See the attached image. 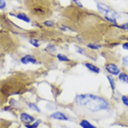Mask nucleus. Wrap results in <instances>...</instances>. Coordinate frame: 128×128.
Segmentation results:
<instances>
[{
	"label": "nucleus",
	"instance_id": "obj_6",
	"mask_svg": "<svg viewBox=\"0 0 128 128\" xmlns=\"http://www.w3.org/2000/svg\"><path fill=\"white\" fill-rule=\"evenodd\" d=\"M20 120L22 122L26 124H32V122H35V118L33 117V116H31V115H29V114L24 112V113H22L20 115Z\"/></svg>",
	"mask_w": 128,
	"mask_h": 128
},
{
	"label": "nucleus",
	"instance_id": "obj_2",
	"mask_svg": "<svg viewBox=\"0 0 128 128\" xmlns=\"http://www.w3.org/2000/svg\"><path fill=\"white\" fill-rule=\"evenodd\" d=\"M29 11L32 13L35 18L44 19L45 17H49L50 14V8L48 5H44L41 0H38L36 2H33L32 5H30L28 8Z\"/></svg>",
	"mask_w": 128,
	"mask_h": 128
},
{
	"label": "nucleus",
	"instance_id": "obj_13",
	"mask_svg": "<svg viewBox=\"0 0 128 128\" xmlns=\"http://www.w3.org/2000/svg\"><path fill=\"white\" fill-rule=\"evenodd\" d=\"M80 124L82 126V128H96L94 125H92L91 122L87 121V120H82L80 122Z\"/></svg>",
	"mask_w": 128,
	"mask_h": 128
},
{
	"label": "nucleus",
	"instance_id": "obj_24",
	"mask_svg": "<svg viewBox=\"0 0 128 128\" xmlns=\"http://www.w3.org/2000/svg\"><path fill=\"white\" fill-rule=\"evenodd\" d=\"M73 2H74L75 5H76L77 7L80 8H83V5L80 3V0H73Z\"/></svg>",
	"mask_w": 128,
	"mask_h": 128
},
{
	"label": "nucleus",
	"instance_id": "obj_4",
	"mask_svg": "<svg viewBox=\"0 0 128 128\" xmlns=\"http://www.w3.org/2000/svg\"><path fill=\"white\" fill-rule=\"evenodd\" d=\"M105 69L107 70L110 75L112 76H118V75L121 73V68L118 66L116 64L114 63H108L105 66Z\"/></svg>",
	"mask_w": 128,
	"mask_h": 128
},
{
	"label": "nucleus",
	"instance_id": "obj_22",
	"mask_svg": "<svg viewBox=\"0 0 128 128\" xmlns=\"http://www.w3.org/2000/svg\"><path fill=\"white\" fill-rule=\"evenodd\" d=\"M75 50H77V52H78L80 54H85V50H84V49H83V48H82V47H80V46H75Z\"/></svg>",
	"mask_w": 128,
	"mask_h": 128
},
{
	"label": "nucleus",
	"instance_id": "obj_1",
	"mask_svg": "<svg viewBox=\"0 0 128 128\" xmlns=\"http://www.w3.org/2000/svg\"><path fill=\"white\" fill-rule=\"evenodd\" d=\"M74 106L80 114L91 117L106 115L111 110V104L108 100L94 94H78L74 99Z\"/></svg>",
	"mask_w": 128,
	"mask_h": 128
},
{
	"label": "nucleus",
	"instance_id": "obj_12",
	"mask_svg": "<svg viewBox=\"0 0 128 128\" xmlns=\"http://www.w3.org/2000/svg\"><path fill=\"white\" fill-rule=\"evenodd\" d=\"M87 48H89L91 50H97L102 48V45H100L98 43H94V42H90L87 44Z\"/></svg>",
	"mask_w": 128,
	"mask_h": 128
},
{
	"label": "nucleus",
	"instance_id": "obj_17",
	"mask_svg": "<svg viewBox=\"0 0 128 128\" xmlns=\"http://www.w3.org/2000/svg\"><path fill=\"white\" fill-rule=\"evenodd\" d=\"M43 24L47 26V27H54L55 25V22L54 21H52V20H45L43 22Z\"/></svg>",
	"mask_w": 128,
	"mask_h": 128
},
{
	"label": "nucleus",
	"instance_id": "obj_3",
	"mask_svg": "<svg viewBox=\"0 0 128 128\" xmlns=\"http://www.w3.org/2000/svg\"><path fill=\"white\" fill-rule=\"evenodd\" d=\"M97 10L101 15H103L104 18H113L116 20H120L122 18V14L117 10H115L113 8L110 7L108 5L102 2H96Z\"/></svg>",
	"mask_w": 128,
	"mask_h": 128
},
{
	"label": "nucleus",
	"instance_id": "obj_8",
	"mask_svg": "<svg viewBox=\"0 0 128 128\" xmlns=\"http://www.w3.org/2000/svg\"><path fill=\"white\" fill-rule=\"evenodd\" d=\"M84 66H85L88 70H90V71L92 72V73H94V74H98V73H100V71H101L98 66H96L91 64V63H85V64H84Z\"/></svg>",
	"mask_w": 128,
	"mask_h": 128
},
{
	"label": "nucleus",
	"instance_id": "obj_10",
	"mask_svg": "<svg viewBox=\"0 0 128 128\" xmlns=\"http://www.w3.org/2000/svg\"><path fill=\"white\" fill-rule=\"evenodd\" d=\"M118 78H119L120 82L128 84V74L126 72H121L120 74L118 75Z\"/></svg>",
	"mask_w": 128,
	"mask_h": 128
},
{
	"label": "nucleus",
	"instance_id": "obj_21",
	"mask_svg": "<svg viewBox=\"0 0 128 128\" xmlns=\"http://www.w3.org/2000/svg\"><path fill=\"white\" fill-rule=\"evenodd\" d=\"M121 99H122V104H124V106H126V107H128V96H122Z\"/></svg>",
	"mask_w": 128,
	"mask_h": 128
},
{
	"label": "nucleus",
	"instance_id": "obj_11",
	"mask_svg": "<svg viewBox=\"0 0 128 128\" xmlns=\"http://www.w3.org/2000/svg\"><path fill=\"white\" fill-rule=\"evenodd\" d=\"M107 78L108 80V83H110V86L111 90H112V92H115V89H116V85H115V80H114L113 77H111L110 75H108L107 76Z\"/></svg>",
	"mask_w": 128,
	"mask_h": 128
},
{
	"label": "nucleus",
	"instance_id": "obj_7",
	"mask_svg": "<svg viewBox=\"0 0 128 128\" xmlns=\"http://www.w3.org/2000/svg\"><path fill=\"white\" fill-rule=\"evenodd\" d=\"M50 118L57 120V121H68V120L66 115L64 114L63 112H61V111H55L52 114H50Z\"/></svg>",
	"mask_w": 128,
	"mask_h": 128
},
{
	"label": "nucleus",
	"instance_id": "obj_15",
	"mask_svg": "<svg viewBox=\"0 0 128 128\" xmlns=\"http://www.w3.org/2000/svg\"><path fill=\"white\" fill-rule=\"evenodd\" d=\"M45 50L48 52H50V54H54V52H56V47L54 46V44H49V45L45 48Z\"/></svg>",
	"mask_w": 128,
	"mask_h": 128
},
{
	"label": "nucleus",
	"instance_id": "obj_14",
	"mask_svg": "<svg viewBox=\"0 0 128 128\" xmlns=\"http://www.w3.org/2000/svg\"><path fill=\"white\" fill-rule=\"evenodd\" d=\"M113 27H114V28L121 29V30H124V31H126V32H128V22H124V24H122L114 25Z\"/></svg>",
	"mask_w": 128,
	"mask_h": 128
},
{
	"label": "nucleus",
	"instance_id": "obj_18",
	"mask_svg": "<svg viewBox=\"0 0 128 128\" xmlns=\"http://www.w3.org/2000/svg\"><path fill=\"white\" fill-rule=\"evenodd\" d=\"M40 122H41V121L38 120V121L35 122L32 124H25V127L26 128H38V125L40 124Z\"/></svg>",
	"mask_w": 128,
	"mask_h": 128
},
{
	"label": "nucleus",
	"instance_id": "obj_23",
	"mask_svg": "<svg viewBox=\"0 0 128 128\" xmlns=\"http://www.w3.org/2000/svg\"><path fill=\"white\" fill-rule=\"evenodd\" d=\"M122 64L124 66H128V56H124L122 58Z\"/></svg>",
	"mask_w": 128,
	"mask_h": 128
},
{
	"label": "nucleus",
	"instance_id": "obj_27",
	"mask_svg": "<svg viewBox=\"0 0 128 128\" xmlns=\"http://www.w3.org/2000/svg\"><path fill=\"white\" fill-rule=\"evenodd\" d=\"M113 1H117V0H113Z\"/></svg>",
	"mask_w": 128,
	"mask_h": 128
},
{
	"label": "nucleus",
	"instance_id": "obj_9",
	"mask_svg": "<svg viewBox=\"0 0 128 128\" xmlns=\"http://www.w3.org/2000/svg\"><path fill=\"white\" fill-rule=\"evenodd\" d=\"M15 16L16 18H18L19 20H21V21H24V22H31V19L29 17L28 15L24 14V13H18V14H15L13 15Z\"/></svg>",
	"mask_w": 128,
	"mask_h": 128
},
{
	"label": "nucleus",
	"instance_id": "obj_20",
	"mask_svg": "<svg viewBox=\"0 0 128 128\" xmlns=\"http://www.w3.org/2000/svg\"><path fill=\"white\" fill-rule=\"evenodd\" d=\"M29 43H30L31 45H33L34 47H36V48H38L39 47V41L36 38L30 39V40H29Z\"/></svg>",
	"mask_w": 128,
	"mask_h": 128
},
{
	"label": "nucleus",
	"instance_id": "obj_19",
	"mask_svg": "<svg viewBox=\"0 0 128 128\" xmlns=\"http://www.w3.org/2000/svg\"><path fill=\"white\" fill-rule=\"evenodd\" d=\"M28 107L29 108H31L32 110H35V111H38V112H40V108H39L38 106H36V104L34 103H29L28 104Z\"/></svg>",
	"mask_w": 128,
	"mask_h": 128
},
{
	"label": "nucleus",
	"instance_id": "obj_26",
	"mask_svg": "<svg viewBox=\"0 0 128 128\" xmlns=\"http://www.w3.org/2000/svg\"><path fill=\"white\" fill-rule=\"evenodd\" d=\"M122 48L124 50H128V41H126V42H124V43H122Z\"/></svg>",
	"mask_w": 128,
	"mask_h": 128
},
{
	"label": "nucleus",
	"instance_id": "obj_16",
	"mask_svg": "<svg viewBox=\"0 0 128 128\" xmlns=\"http://www.w3.org/2000/svg\"><path fill=\"white\" fill-rule=\"evenodd\" d=\"M57 58H58V60L61 61V62H69V58L62 54H57Z\"/></svg>",
	"mask_w": 128,
	"mask_h": 128
},
{
	"label": "nucleus",
	"instance_id": "obj_5",
	"mask_svg": "<svg viewBox=\"0 0 128 128\" xmlns=\"http://www.w3.org/2000/svg\"><path fill=\"white\" fill-rule=\"evenodd\" d=\"M21 62L24 64H30V63L31 64H38V63L36 58L33 56V55H31V54H26L24 57H22Z\"/></svg>",
	"mask_w": 128,
	"mask_h": 128
},
{
	"label": "nucleus",
	"instance_id": "obj_25",
	"mask_svg": "<svg viewBox=\"0 0 128 128\" xmlns=\"http://www.w3.org/2000/svg\"><path fill=\"white\" fill-rule=\"evenodd\" d=\"M6 6H7L6 1H5V0H0V8H1V10H3V8H6Z\"/></svg>",
	"mask_w": 128,
	"mask_h": 128
},
{
	"label": "nucleus",
	"instance_id": "obj_28",
	"mask_svg": "<svg viewBox=\"0 0 128 128\" xmlns=\"http://www.w3.org/2000/svg\"><path fill=\"white\" fill-rule=\"evenodd\" d=\"M52 1H54V0H52Z\"/></svg>",
	"mask_w": 128,
	"mask_h": 128
}]
</instances>
